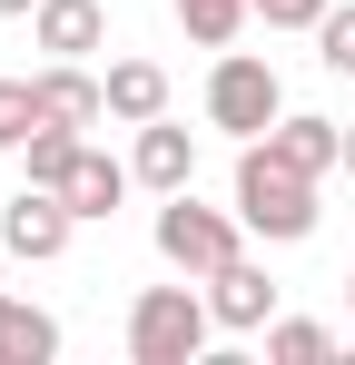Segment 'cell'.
<instances>
[{
	"label": "cell",
	"mask_w": 355,
	"mask_h": 365,
	"mask_svg": "<svg viewBox=\"0 0 355 365\" xmlns=\"http://www.w3.org/2000/svg\"><path fill=\"white\" fill-rule=\"evenodd\" d=\"M30 20H40V50H50V60H89V50L109 40V10H99V0H40Z\"/></svg>",
	"instance_id": "cell-8"
},
{
	"label": "cell",
	"mask_w": 355,
	"mask_h": 365,
	"mask_svg": "<svg viewBox=\"0 0 355 365\" xmlns=\"http://www.w3.org/2000/svg\"><path fill=\"white\" fill-rule=\"evenodd\" d=\"M59 356V316L30 297H0V365H50Z\"/></svg>",
	"instance_id": "cell-11"
},
{
	"label": "cell",
	"mask_w": 355,
	"mask_h": 365,
	"mask_svg": "<svg viewBox=\"0 0 355 365\" xmlns=\"http://www.w3.org/2000/svg\"><path fill=\"white\" fill-rule=\"evenodd\" d=\"M20 10H40V0H0V20H20Z\"/></svg>",
	"instance_id": "cell-20"
},
{
	"label": "cell",
	"mask_w": 355,
	"mask_h": 365,
	"mask_svg": "<svg viewBox=\"0 0 355 365\" xmlns=\"http://www.w3.org/2000/svg\"><path fill=\"white\" fill-rule=\"evenodd\" d=\"M267 148H277L287 168H306V178L346 168V128H336V119H277V128H267Z\"/></svg>",
	"instance_id": "cell-10"
},
{
	"label": "cell",
	"mask_w": 355,
	"mask_h": 365,
	"mask_svg": "<svg viewBox=\"0 0 355 365\" xmlns=\"http://www.w3.org/2000/svg\"><path fill=\"white\" fill-rule=\"evenodd\" d=\"M40 109H50L59 128H99L109 119V79H89L79 60H50L40 69Z\"/></svg>",
	"instance_id": "cell-7"
},
{
	"label": "cell",
	"mask_w": 355,
	"mask_h": 365,
	"mask_svg": "<svg viewBox=\"0 0 355 365\" xmlns=\"http://www.w3.org/2000/svg\"><path fill=\"white\" fill-rule=\"evenodd\" d=\"M128 168H138V187H158V197H168V187H187V178H197V138H187V128H168V119H148Z\"/></svg>",
	"instance_id": "cell-9"
},
{
	"label": "cell",
	"mask_w": 355,
	"mask_h": 365,
	"mask_svg": "<svg viewBox=\"0 0 355 365\" xmlns=\"http://www.w3.org/2000/svg\"><path fill=\"white\" fill-rule=\"evenodd\" d=\"M346 178H355V119H346Z\"/></svg>",
	"instance_id": "cell-21"
},
{
	"label": "cell",
	"mask_w": 355,
	"mask_h": 365,
	"mask_svg": "<svg viewBox=\"0 0 355 365\" xmlns=\"http://www.w3.org/2000/svg\"><path fill=\"white\" fill-rule=\"evenodd\" d=\"M237 227H247V217L197 207L187 187H168V207H158V257H168L178 277H217V267L237 257Z\"/></svg>",
	"instance_id": "cell-4"
},
{
	"label": "cell",
	"mask_w": 355,
	"mask_h": 365,
	"mask_svg": "<svg viewBox=\"0 0 355 365\" xmlns=\"http://www.w3.org/2000/svg\"><path fill=\"white\" fill-rule=\"evenodd\" d=\"M247 20H257V0H178V30H187L197 50H227Z\"/></svg>",
	"instance_id": "cell-14"
},
{
	"label": "cell",
	"mask_w": 355,
	"mask_h": 365,
	"mask_svg": "<svg viewBox=\"0 0 355 365\" xmlns=\"http://www.w3.org/2000/svg\"><path fill=\"white\" fill-rule=\"evenodd\" d=\"M346 306H355V277H346Z\"/></svg>",
	"instance_id": "cell-22"
},
{
	"label": "cell",
	"mask_w": 355,
	"mask_h": 365,
	"mask_svg": "<svg viewBox=\"0 0 355 365\" xmlns=\"http://www.w3.org/2000/svg\"><path fill=\"white\" fill-rule=\"evenodd\" d=\"M20 158H30V187H69V168H79V128H30V148H20Z\"/></svg>",
	"instance_id": "cell-17"
},
{
	"label": "cell",
	"mask_w": 355,
	"mask_h": 365,
	"mask_svg": "<svg viewBox=\"0 0 355 365\" xmlns=\"http://www.w3.org/2000/svg\"><path fill=\"white\" fill-rule=\"evenodd\" d=\"M207 316H217L227 336H257V326L277 316V287H267V267H257V257H227V267L207 277Z\"/></svg>",
	"instance_id": "cell-6"
},
{
	"label": "cell",
	"mask_w": 355,
	"mask_h": 365,
	"mask_svg": "<svg viewBox=\"0 0 355 365\" xmlns=\"http://www.w3.org/2000/svg\"><path fill=\"white\" fill-rule=\"evenodd\" d=\"M207 336H217L207 297H187V287H138V306H128V356L138 365H197Z\"/></svg>",
	"instance_id": "cell-2"
},
{
	"label": "cell",
	"mask_w": 355,
	"mask_h": 365,
	"mask_svg": "<svg viewBox=\"0 0 355 365\" xmlns=\"http://www.w3.org/2000/svg\"><path fill=\"white\" fill-rule=\"evenodd\" d=\"M326 10H336V0H257V20H267V30H316Z\"/></svg>",
	"instance_id": "cell-19"
},
{
	"label": "cell",
	"mask_w": 355,
	"mask_h": 365,
	"mask_svg": "<svg viewBox=\"0 0 355 365\" xmlns=\"http://www.w3.org/2000/svg\"><path fill=\"white\" fill-rule=\"evenodd\" d=\"M207 119L227 128V138H267V128L287 119V89H277V69L257 60V50H227V60L207 69Z\"/></svg>",
	"instance_id": "cell-3"
},
{
	"label": "cell",
	"mask_w": 355,
	"mask_h": 365,
	"mask_svg": "<svg viewBox=\"0 0 355 365\" xmlns=\"http://www.w3.org/2000/svg\"><path fill=\"white\" fill-rule=\"evenodd\" d=\"M326 356H336L326 326H306V316H267V365H326Z\"/></svg>",
	"instance_id": "cell-16"
},
{
	"label": "cell",
	"mask_w": 355,
	"mask_h": 365,
	"mask_svg": "<svg viewBox=\"0 0 355 365\" xmlns=\"http://www.w3.org/2000/svg\"><path fill=\"white\" fill-rule=\"evenodd\" d=\"M30 128H50L40 79H0V158H20V148H30Z\"/></svg>",
	"instance_id": "cell-15"
},
{
	"label": "cell",
	"mask_w": 355,
	"mask_h": 365,
	"mask_svg": "<svg viewBox=\"0 0 355 365\" xmlns=\"http://www.w3.org/2000/svg\"><path fill=\"white\" fill-rule=\"evenodd\" d=\"M316 60L336 69V79H355V0H346V10H326V20H316Z\"/></svg>",
	"instance_id": "cell-18"
},
{
	"label": "cell",
	"mask_w": 355,
	"mask_h": 365,
	"mask_svg": "<svg viewBox=\"0 0 355 365\" xmlns=\"http://www.w3.org/2000/svg\"><path fill=\"white\" fill-rule=\"evenodd\" d=\"M128 178H138V168H118V158H99V148H79V168H69V187H59V197H69L79 217H109L118 197H128Z\"/></svg>",
	"instance_id": "cell-13"
},
{
	"label": "cell",
	"mask_w": 355,
	"mask_h": 365,
	"mask_svg": "<svg viewBox=\"0 0 355 365\" xmlns=\"http://www.w3.org/2000/svg\"><path fill=\"white\" fill-rule=\"evenodd\" d=\"M109 119H128V128L168 119V69L158 60H109Z\"/></svg>",
	"instance_id": "cell-12"
},
{
	"label": "cell",
	"mask_w": 355,
	"mask_h": 365,
	"mask_svg": "<svg viewBox=\"0 0 355 365\" xmlns=\"http://www.w3.org/2000/svg\"><path fill=\"white\" fill-rule=\"evenodd\" d=\"M237 217H247V237H267V247L316 237V178L287 168L267 138H247V148H237Z\"/></svg>",
	"instance_id": "cell-1"
},
{
	"label": "cell",
	"mask_w": 355,
	"mask_h": 365,
	"mask_svg": "<svg viewBox=\"0 0 355 365\" xmlns=\"http://www.w3.org/2000/svg\"><path fill=\"white\" fill-rule=\"evenodd\" d=\"M69 227H79V207H69L59 187H20V197L0 207V247H10L20 267H50L59 247H69Z\"/></svg>",
	"instance_id": "cell-5"
}]
</instances>
